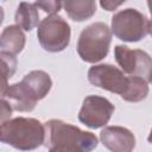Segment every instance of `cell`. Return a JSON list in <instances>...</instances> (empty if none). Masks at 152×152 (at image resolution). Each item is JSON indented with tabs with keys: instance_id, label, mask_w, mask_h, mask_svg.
<instances>
[{
	"instance_id": "1",
	"label": "cell",
	"mask_w": 152,
	"mask_h": 152,
	"mask_svg": "<svg viewBox=\"0 0 152 152\" xmlns=\"http://www.w3.org/2000/svg\"><path fill=\"white\" fill-rule=\"evenodd\" d=\"M48 152H91L97 146L94 133L59 119H51L44 124Z\"/></svg>"
},
{
	"instance_id": "2",
	"label": "cell",
	"mask_w": 152,
	"mask_h": 152,
	"mask_svg": "<svg viewBox=\"0 0 152 152\" xmlns=\"http://www.w3.org/2000/svg\"><path fill=\"white\" fill-rule=\"evenodd\" d=\"M45 126L34 118L18 116L1 124L0 138L19 151H32L45 142Z\"/></svg>"
},
{
	"instance_id": "3",
	"label": "cell",
	"mask_w": 152,
	"mask_h": 152,
	"mask_svg": "<svg viewBox=\"0 0 152 152\" xmlns=\"http://www.w3.org/2000/svg\"><path fill=\"white\" fill-rule=\"evenodd\" d=\"M112 30L107 24L96 21L84 27L77 40V53L87 63L102 61L109 51Z\"/></svg>"
},
{
	"instance_id": "4",
	"label": "cell",
	"mask_w": 152,
	"mask_h": 152,
	"mask_svg": "<svg viewBox=\"0 0 152 152\" xmlns=\"http://www.w3.org/2000/svg\"><path fill=\"white\" fill-rule=\"evenodd\" d=\"M112 32L116 38L135 43L148 33V19L135 8H125L112 17Z\"/></svg>"
},
{
	"instance_id": "5",
	"label": "cell",
	"mask_w": 152,
	"mask_h": 152,
	"mask_svg": "<svg viewBox=\"0 0 152 152\" xmlns=\"http://www.w3.org/2000/svg\"><path fill=\"white\" fill-rule=\"evenodd\" d=\"M133 78V76H126L121 69L112 64H97L88 70V81L93 86L118 94L124 100L132 88Z\"/></svg>"
},
{
	"instance_id": "6",
	"label": "cell",
	"mask_w": 152,
	"mask_h": 152,
	"mask_svg": "<svg viewBox=\"0 0 152 152\" xmlns=\"http://www.w3.org/2000/svg\"><path fill=\"white\" fill-rule=\"evenodd\" d=\"M71 30L63 17L58 14L44 18L37 28V38L40 46L49 52L63 51L70 44Z\"/></svg>"
},
{
	"instance_id": "7",
	"label": "cell",
	"mask_w": 152,
	"mask_h": 152,
	"mask_svg": "<svg viewBox=\"0 0 152 152\" xmlns=\"http://www.w3.org/2000/svg\"><path fill=\"white\" fill-rule=\"evenodd\" d=\"M114 57L125 74L140 77L147 83L152 82V57L146 51L129 49L126 45H116Z\"/></svg>"
},
{
	"instance_id": "8",
	"label": "cell",
	"mask_w": 152,
	"mask_h": 152,
	"mask_svg": "<svg viewBox=\"0 0 152 152\" xmlns=\"http://www.w3.org/2000/svg\"><path fill=\"white\" fill-rule=\"evenodd\" d=\"M114 109V104L108 99L97 95H89L83 100L78 113V120L87 127L96 129L109 122Z\"/></svg>"
},
{
	"instance_id": "9",
	"label": "cell",
	"mask_w": 152,
	"mask_h": 152,
	"mask_svg": "<svg viewBox=\"0 0 152 152\" xmlns=\"http://www.w3.org/2000/svg\"><path fill=\"white\" fill-rule=\"evenodd\" d=\"M100 140L110 152H132L135 147L134 134L121 126H106L100 133Z\"/></svg>"
},
{
	"instance_id": "10",
	"label": "cell",
	"mask_w": 152,
	"mask_h": 152,
	"mask_svg": "<svg viewBox=\"0 0 152 152\" xmlns=\"http://www.w3.org/2000/svg\"><path fill=\"white\" fill-rule=\"evenodd\" d=\"M1 99H6L12 109L18 112H32L38 102L21 82L8 86L1 94Z\"/></svg>"
},
{
	"instance_id": "11",
	"label": "cell",
	"mask_w": 152,
	"mask_h": 152,
	"mask_svg": "<svg viewBox=\"0 0 152 152\" xmlns=\"http://www.w3.org/2000/svg\"><path fill=\"white\" fill-rule=\"evenodd\" d=\"M20 82L26 87V89L37 101L43 100L52 87V80L50 75L43 70L30 71L23 77Z\"/></svg>"
},
{
	"instance_id": "12",
	"label": "cell",
	"mask_w": 152,
	"mask_h": 152,
	"mask_svg": "<svg viewBox=\"0 0 152 152\" xmlns=\"http://www.w3.org/2000/svg\"><path fill=\"white\" fill-rule=\"evenodd\" d=\"M26 37L18 25H8L6 26L0 36V52L18 55L25 48Z\"/></svg>"
},
{
	"instance_id": "13",
	"label": "cell",
	"mask_w": 152,
	"mask_h": 152,
	"mask_svg": "<svg viewBox=\"0 0 152 152\" xmlns=\"http://www.w3.org/2000/svg\"><path fill=\"white\" fill-rule=\"evenodd\" d=\"M63 7L74 21L88 20L96 12V2L93 0H68L63 1Z\"/></svg>"
},
{
	"instance_id": "14",
	"label": "cell",
	"mask_w": 152,
	"mask_h": 152,
	"mask_svg": "<svg viewBox=\"0 0 152 152\" xmlns=\"http://www.w3.org/2000/svg\"><path fill=\"white\" fill-rule=\"evenodd\" d=\"M14 20L15 25H18L20 28L25 31H31L40 24L38 7L34 2H20L15 11Z\"/></svg>"
},
{
	"instance_id": "15",
	"label": "cell",
	"mask_w": 152,
	"mask_h": 152,
	"mask_svg": "<svg viewBox=\"0 0 152 152\" xmlns=\"http://www.w3.org/2000/svg\"><path fill=\"white\" fill-rule=\"evenodd\" d=\"M1 57V65H2V86H1V94L7 89L8 84L7 81L14 75L17 69V58L13 55L0 52Z\"/></svg>"
},
{
	"instance_id": "16",
	"label": "cell",
	"mask_w": 152,
	"mask_h": 152,
	"mask_svg": "<svg viewBox=\"0 0 152 152\" xmlns=\"http://www.w3.org/2000/svg\"><path fill=\"white\" fill-rule=\"evenodd\" d=\"M34 4L38 8L43 10L45 13H49L50 15L57 14L63 6V2L61 1H37Z\"/></svg>"
},
{
	"instance_id": "17",
	"label": "cell",
	"mask_w": 152,
	"mask_h": 152,
	"mask_svg": "<svg viewBox=\"0 0 152 152\" xmlns=\"http://www.w3.org/2000/svg\"><path fill=\"white\" fill-rule=\"evenodd\" d=\"M12 107L11 104L7 102L6 99H1V124L10 120L11 114H12Z\"/></svg>"
},
{
	"instance_id": "18",
	"label": "cell",
	"mask_w": 152,
	"mask_h": 152,
	"mask_svg": "<svg viewBox=\"0 0 152 152\" xmlns=\"http://www.w3.org/2000/svg\"><path fill=\"white\" fill-rule=\"evenodd\" d=\"M125 2V0L124 1H118V2H115V1H100V5L106 10V11H114V10H116L120 5H122Z\"/></svg>"
},
{
	"instance_id": "19",
	"label": "cell",
	"mask_w": 152,
	"mask_h": 152,
	"mask_svg": "<svg viewBox=\"0 0 152 152\" xmlns=\"http://www.w3.org/2000/svg\"><path fill=\"white\" fill-rule=\"evenodd\" d=\"M148 33H150L151 37H152V18L148 19Z\"/></svg>"
},
{
	"instance_id": "20",
	"label": "cell",
	"mask_w": 152,
	"mask_h": 152,
	"mask_svg": "<svg viewBox=\"0 0 152 152\" xmlns=\"http://www.w3.org/2000/svg\"><path fill=\"white\" fill-rule=\"evenodd\" d=\"M147 6H148L150 13H151V18H152V0H148V1H147Z\"/></svg>"
},
{
	"instance_id": "21",
	"label": "cell",
	"mask_w": 152,
	"mask_h": 152,
	"mask_svg": "<svg viewBox=\"0 0 152 152\" xmlns=\"http://www.w3.org/2000/svg\"><path fill=\"white\" fill-rule=\"evenodd\" d=\"M147 141H148L150 144H152V128H151V132H150V134H148V137H147Z\"/></svg>"
},
{
	"instance_id": "22",
	"label": "cell",
	"mask_w": 152,
	"mask_h": 152,
	"mask_svg": "<svg viewBox=\"0 0 152 152\" xmlns=\"http://www.w3.org/2000/svg\"><path fill=\"white\" fill-rule=\"evenodd\" d=\"M151 83H152V82H151Z\"/></svg>"
}]
</instances>
